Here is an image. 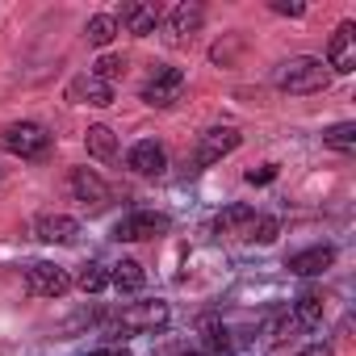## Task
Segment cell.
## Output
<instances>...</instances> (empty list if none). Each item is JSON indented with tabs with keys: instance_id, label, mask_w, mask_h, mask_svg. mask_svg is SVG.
<instances>
[{
	"instance_id": "obj_16",
	"label": "cell",
	"mask_w": 356,
	"mask_h": 356,
	"mask_svg": "<svg viewBox=\"0 0 356 356\" xmlns=\"http://www.w3.org/2000/svg\"><path fill=\"white\" fill-rule=\"evenodd\" d=\"M252 227H256V210H248V206H227L214 222V231L227 239H252Z\"/></svg>"
},
{
	"instance_id": "obj_12",
	"label": "cell",
	"mask_w": 356,
	"mask_h": 356,
	"mask_svg": "<svg viewBox=\"0 0 356 356\" xmlns=\"http://www.w3.org/2000/svg\"><path fill=\"white\" fill-rule=\"evenodd\" d=\"M159 22H163V9H159V5H122V17H118V30L126 26L130 34H138V38H147V34H155V30H159Z\"/></svg>"
},
{
	"instance_id": "obj_31",
	"label": "cell",
	"mask_w": 356,
	"mask_h": 356,
	"mask_svg": "<svg viewBox=\"0 0 356 356\" xmlns=\"http://www.w3.org/2000/svg\"><path fill=\"white\" fill-rule=\"evenodd\" d=\"M181 356H206V352H181Z\"/></svg>"
},
{
	"instance_id": "obj_28",
	"label": "cell",
	"mask_w": 356,
	"mask_h": 356,
	"mask_svg": "<svg viewBox=\"0 0 356 356\" xmlns=\"http://www.w3.org/2000/svg\"><path fill=\"white\" fill-rule=\"evenodd\" d=\"M273 13H285V17H302L306 9H302V5H285V0H277V5H273Z\"/></svg>"
},
{
	"instance_id": "obj_25",
	"label": "cell",
	"mask_w": 356,
	"mask_h": 356,
	"mask_svg": "<svg viewBox=\"0 0 356 356\" xmlns=\"http://www.w3.org/2000/svg\"><path fill=\"white\" fill-rule=\"evenodd\" d=\"M202 331H206V343H210V352H227V348H231V339H227V327H218L214 318H206V323H202Z\"/></svg>"
},
{
	"instance_id": "obj_11",
	"label": "cell",
	"mask_w": 356,
	"mask_h": 356,
	"mask_svg": "<svg viewBox=\"0 0 356 356\" xmlns=\"http://www.w3.org/2000/svg\"><path fill=\"white\" fill-rule=\"evenodd\" d=\"M67 101H76V105H97V109H105V105H113V84L97 80L92 72H88V76H76V80L67 84Z\"/></svg>"
},
{
	"instance_id": "obj_29",
	"label": "cell",
	"mask_w": 356,
	"mask_h": 356,
	"mask_svg": "<svg viewBox=\"0 0 356 356\" xmlns=\"http://www.w3.org/2000/svg\"><path fill=\"white\" fill-rule=\"evenodd\" d=\"M88 356H126V352H118V348H97V352H88Z\"/></svg>"
},
{
	"instance_id": "obj_30",
	"label": "cell",
	"mask_w": 356,
	"mask_h": 356,
	"mask_svg": "<svg viewBox=\"0 0 356 356\" xmlns=\"http://www.w3.org/2000/svg\"><path fill=\"white\" fill-rule=\"evenodd\" d=\"M298 356H331V348H306V352H298Z\"/></svg>"
},
{
	"instance_id": "obj_8",
	"label": "cell",
	"mask_w": 356,
	"mask_h": 356,
	"mask_svg": "<svg viewBox=\"0 0 356 356\" xmlns=\"http://www.w3.org/2000/svg\"><path fill=\"white\" fill-rule=\"evenodd\" d=\"M327 67H331V72H339V76L356 72V26H352V22H343V26L331 34V47H327Z\"/></svg>"
},
{
	"instance_id": "obj_18",
	"label": "cell",
	"mask_w": 356,
	"mask_h": 356,
	"mask_svg": "<svg viewBox=\"0 0 356 356\" xmlns=\"http://www.w3.org/2000/svg\"><path fill=\"white\" fill-rule=\"evenodd\" d=\"M84 143H88V155H97V159H113L118 155V138H113L109 126H88Z\"/></svg>"
},
{
	"instance_id": "obj_6",
	"label": "cell",
	"mask_w": 356,
	"mask_h": 356,
	"mask_svg": "<svg viewBox=\"0 0 356 356\" xmlns=\"http://www.w3.org/2000/svg\"><path fill=\"white\" fill-rule=\"evenodd\" d=\"M235 147H239V130H235V126L206 130L202 143H197V151H193V168H210V163H218L222 155H231Z\"/></svg>"
},
{
	"instance_id": "obj_2",
	"label": "cell",
	"mask_w": 356,
	"mask_h": 356,
	"mask_svg": "<svg viewBox=\"0 0 356 356\" xmlns=\"http://www.w3.org/2000/svg\"><path fill=\"white\" fill-rule=\"evenodd\" d=\"M0 147L17 159H42L51 151V130L38 122H13V126L0 130Z\"/></svg>"
},
{
	"instance_id": "obj_9",
	"label": "cell",
	"mask_w": 356,
	"mask_h": 356,
	"mask_svg": "<svg viewBox=\"0 0 356 356\" xmlns=\"http://www.w3.org/2000/svg\"><path fill=\"white\" fill-rule=\"evenodd\" d=\"M202 22H206V9L202 5H176L172 13H168V42L172 47H185L197 30H202Z\"/></svg>"
},
{
	"instance_id": "obj_5",
	"label": "cell",
	"mask_w": 356,
	"mask_h": 356,
	"mask_svg": "<svg viewBox=\"0 0 356 356\" xmlns=\"http://www.w3.org/2000/svg\"><path fill=\"white\" fill-rule=\"evenodd\" d=\"M26 289L34 298H63L72 289V277H67V268H59L51 260H38V264L26 268Z\"/></svg>"
},
{
	"instance_id": "obj_23",
	"label": "cell",
	"mask_w": 356,
	"mask_h": 356,
	"mask_svg": "<svg viewBox=\"0 0 356 356\" xmlns=\"http://www.w3.org/2000/svg\"><path fill=\"white\" fill-rule=\"evenodd\" d=\"M122 72H126V59H118V55H105V59H97V67H92V76L105 80V84H113Z\"/></svg>"
},
{
	"instance_id": "obj_15",
	"label": "cell",
	"mask_w": 356,
	"mask_h": 356,
	"mask_svg": "<svg viewBox=\"0 0 356 356\" xmlns=\"http://www.w3.org/2000/svg\"><path fill=\"white\" fill-rule=\"evenodd\" d=\"M331 264H335V248H327V243L289 256V273H298V277H318V273H327Z\"/></svg>"
},
{
	"instance_id": "obj_17",
	"label": "cell",
	"mask_w": 356,
	"mask_h": 356,
	"mask_svg": "<svg viewBox=\"0 0 356 356\" xmlns=\"http://www.w3.org/2000/svg\"><path fill=\"white\" fill-rule=\"evenodd\" d=\"M109 285H113L118 293H138V289L147 285V273H143L138 260H118L113 273H109Z\"/></svg>"
},
{
	"instance_id": "obj_22",
	"label": "cell",
	"mask_w": 356,
	"mask_h": 356,
	"mask_svg": "<svg viewBox=\"0 0 356 356\" xmlns=\"http://www.w3.org/2000/svg\"><path fill=\"white\" fill-rule=\"evenodd\" d=\"M323 143L335 147V151H352V147H356V126H352V122H339V126L323 130Z\"/></svg>"
},
{
	"instance_id": "obj_7",
	"label": "cell",
	"mask_w": 356,
	"mask_h": 356,
	"mask_svg": "<svg viewBox=\"0 0 356 356\" xmlns=\"http://www.w3.org/2000/svg\"><path fill=\"white\" fill-rule=\"evenodd\" d=\"M163 231H168V218H163V214L134 210V214H126V218L113 227V239H122V243H138V239H155V235H163Z\"/></svg>"
},
{
	"instance_id": "obj_1",
	"label": "cell",
	"mask_w": 356,
	"mask_h": 356,
	"mask_svg": "<svg viewBox=\"0 0 356 356\" xmlns=\"http://www.w3.org/2000/svg\"><path fill=\"white\" fill-rule=\"evenodd\" d=\"M327 84H331V67L314 55H298V59L281 63V72H277V88L289 97H310V92H323Z\"/></svg>"
},
{
	"instance_id": "obj_24",
	"label": "cell",
	"mask_w": 356,
	"mask_h": 356,
	"mask_svg": "<svg viewBox=\"0 0 356 356\" xmlns=\"http://www.w3.org/2000/svg\"><path fill=\"white\" fill-rule=\"evenodd\" d=\"M277 231H281V222H277V218L256 214V227H252V239H256V243H273V239H277Z\"/></svg>"
},
{
	"instance_id": "obj_21",
	"label": "cell",
	"mask_w": 356,
	"mask_h": 356,
	"mask_svg": "<svg viewBox=\"0 0 356 356\" xmlns=\"http://www.w3.org/2000/svg\"><path fill=\"white\" fill-rule=\"evenodd\" d=\"M76 285H80L84 293H101V289L109 285V273H105V264H80V273H76Z\"/></svg>"
},
{
	"instance_id": "obj_10",
	"label": "cell",
	"mask_w": 356,
	"mask_h": 356,
	"mask_svg": "<svg viewBox=\"0 0 356 356\" xmlns=\"http://www.w3.org/2000/svg\"><path fill=\"white\" fill-rule=\"evenodd\" d=\"M72 193H76V202H84L88 210H101V206L109 202V185L101 181L92 168H72Z\"/></svg>"
},
{
	"instance_id": "obj_20",
	"label": "cell",
	"mask_w": 356,
	"mask_h": 356,
	"mask_svg": "<svg viewBox=\"0 0 356 356\" xmlns=\"http://www.w3.org/2000/svg\"><path fill=\"white\" fill-rule=\"evenodd\" d=\"M293 318L302 327H318L323 323V293H302L298 306H293Z\"/></svg>"
},
{
	"instance_id": "obj_4",
	"label": "cell",
	"mask_w": 356,
	"mask_h": 356,
	"mask_svg": "<svg viewBox=\"0 0 356 356\" xmlns=\"http://www.w3.org/2000/svg\"><path fill=\"white\" fill-rule=\"evenodd\" d=\"M185 72L181 67H155L147 80H143V101L147 105H155V109H168V105H176L185 97Z\"/></svg>"
},
{
	"instance_id": "obj_3",
	"label": "cell",
	"mask_w": 356,
	"mask_h": 356,
	"mask_svg": "<svg viewBox=\"0 0 356 356\" xmlns=\"http://www.w3.org/2000/svg\"><path fill=\"white\" fill-rule=\"evenodd\" d=\"M168 318H172L168 302H130V306L113 318V327H118V335H147V331L168 327Z\"/></svg>"
},
{
	"instance_id": "obj_19",
	"label": "cell",
	"mask_w": 356,
	"mask_h": 356,
	"mask_svg": "<svg viewBox=\"0 0 356 356\" xmlns=\"http://www.w3.org/2000/svg\"><path fill=\"white\" fill-rule=\"evenodd\" d=\"M84 38H88L92 47H109V42L118 38V17H109V13L92 17V22H88V30H84Z\"/></svg>"
},
{
	"instance_id": "obj_13",
	"label": "cell",
	"mask_w": 356,
	"mask_h": 356,
	"mask_svg": "<svg viewBox=\"0 0 356 356\" xmlns=\"http://www.w3.org/2000/svg\"><path fill=\"white\" fill-rule=\"evenodd\" d=\"M34 235H38L42 243H76L80 222L67 218V214H38V218H34Z\"/></svg>"
},
{
	"instance_id": "obj_27",
	"label": "cell",
	"mask_w": 356,
	"mask_h": 356,
	"mask_svg": "<svg viewBox=\"0 0 356 356\" xmlns=\"http://www.w3.org/2000/svg\"><path fill=\"white\" fill-rule=\"evenodd\" d=\"M273 176H277V168H273V163H264V168H252V172H248V185H268Z\"/></svg>"
},
{
	"instance_id": "obj_14",
	"label": "cell",
	"mask_w": 356,
	"mask_h": 356,
	"mask_svg": "<svg viewBox=\"0 0 356 356\" xmlns=\"http://www.w3.org/2000/svg\"><path fill=\"white\" fill-rule=\"evenodd\" d=\"M138 176H159L163 168H168V155H163V147L155 143V138H143V143H134L130 147V159H126Z\"/></svg>"
},
{
	"instance_id": "obj_26",
	"label": "cell",
	"mask_w": 356,
	"mask_h": 356,
	"mask_svg": "<svg viewBox=\"0 0 356 356\" xmlns=\"http://www.w3.org/2000/svg\"><path fill=\"white\" fill-rule=\"evenodd\" d=\"M298 331H302V323H298V318H285V323H277V331H273V348H285V343H289Z\"/></svg>"
}]
</instances>
